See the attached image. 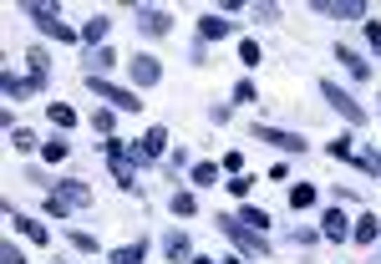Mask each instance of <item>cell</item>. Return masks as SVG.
<instances>
[{"instance_id":"obj_29","label":"cell","mask_w":381,"mask_h":264,"mask_svg":"<svg viewBox=\"0 0 381 264\" xmlns=\"http://www.w3.org/2000/svg\"><path fill=\"white\" fill-rule=\"evenodd\" d=\"M239 61L244 66H260L265 56H260V41H239Z\"/></svg>"},{"instance_id":"obj_3","label":"cell","mask_w":381,"mask_h":264,"mask_svg":"<svg viewBox=\"0 0 381 264\" xmlns=\"http://www.w3.org/2000/svg\"><path fill=\"white\" fill-rule=\"evenodd\" d=\"M26 15L36 20V31H41V36H56V41H76V36H81V31H72V26H61L56 6H46V0H31Z\"/></svg>"},{"instance_id":"obj_10","label":"cell","mask_w":381,"mask_h":264,"mask_svg":"<svg viewBox=\"0 0 381 264\" xmlns=\"http://www.w3.org/2000/svg\"><path fill=\"white\" fill-rule=\"evenodd\" d=\"M321 239H335V244H341V239H351V218H346L341 209H326V218H321Z\"/></svg>"},{"instance_id":"obj_23","label":"cell","mask_w":381,"mask_h":264,"mask_svg":"<svg viewBox=\"0 0 381 264\" xmlns=\"http://www.w3.org/2000/svg\"><path fill=\"white\" fill-rule=\"evenodd\" d=\"M239 224H249L254 234H265V229H269V213H265V209H239Z\"/></svg>"},{"instance_id":"obj_16","label":"cell","mask_w":381,"mask_h":264,"mask_svg":"<svg viewBox=\"0 0 381 264\" xmlns=\"http://www.w3.org/2000/svg\"><path fill=\"white\" fill-rule=\"evenodd\" d=\"M351 234H356V244H376V234H381V218H376V213H361Z\"/></svg>"},{"instance_id":"obj_39","label":"cell","mask_w":381,"mask_h":264,"mask_svg":"<svg viewBox=\"0 0 381 264\" xmlns=\"http://www.w3.org/2000/svg\"><path fill=\"white\" fill-rule=\"evenodd\" d=\"M234 102H254V81H239L234 86Z\"/></svg>"},{"instance_id":"obj_21","label":"cell","mask_w":381,"mask_h":264,"mask_svg":"<svg viewBox=\"0 0 381 264\" xmlns=\"http://www.w3.org/2000/svg\"><path fill=\"white\" fill-rule=\"evenodd\" d=\"M107 26H112L107 15H92L87 26H81V41H87V46H102V36H107Z\"/></svg>"},{"instance_id":"obj_36","label":"cell","mask_w":381,"mask_h":264,"mask_svg":"<svg viewBox=\"0 0 381 264\" xmlns=\"http://www.w3.org/2000/svg\"><path fill=\"white\" fill-rule=\"evenodd\" d=\"M92 127H97V132H107V138H112V107H102V112L92 117Z\"/></svg>"},{"instance_id":"obj_24","label":"cell","mask_w":381,"mask_h":264,"mask_svg":"<svg viewBox=\"0 0 381 264\" xmlns=\"http://www.w3.org/2000/svg\"><path fill=\"white\" fill-rule=\"evenodd\" d=\"M46 117H51L56 127H76V112H72L67 102H51V107H46Z\"/></svg>"},{"instance_id":"obj_4","label":"cell","mask_w":381,"mask_h":264,"mask_svg":"<svg viewBox=\"0 0 381 264\" xmlns=\"http://www.w3.org/2000/svg\"><path fill=\"white\" fill-rule=\"evenodd\" d=\"M321 97H326V102L335 107V112H341V117L351 122V127H361V122H366V107L356 102L351 92H341V81H330V77H326V81H321Z\"/></svg>"},{"instance_id":"obj_20","label":"cell","mask_w":381,"mask_h":264,"mask_svg":"<svg viewBox=\"0 0 381 264\" xmlns=\"http://www.w3.org/2000/svg\"><path fill=\"white\" fill-rule=\"evenodd\" d=\"M107 259H112V264H142V259H147V244H142V239H138V244H122V249H112Z\"/></svg>"},{"instance_id":"obj_37","label":"cell","mask_w":381,"mask_h":264,"mask_svg":"<svg viewBox=\"0 0 381 264\" xmlns=\"http://www.w3.org/2000/svg\"><path fill=\"white\" fill-rule=\"evenodd\" d=\"M0 264H26V254H20L15 244H0Z\"/></svg>"},{"instance_id":"obj_15","label":"cell","mask_w":381,"mask_h":264,"mask_svg":"<svg viewBox=\"0 0 381 264\" xmlns=\"http://www.w3.org/2000/svg\"><path fill=\"white\" fill-rule=\"evenodd\" d=\"M335 56H341V66H346V72H351V77H361V81L371 77V61H366L361 51H351V46H341V51H335Z\"/></svg>"},{"instance_id":"obj_9","label":"cell","mask_w":381,"mask_h":264,"mask_svg":"<svg viewBox=\"0 0 381 264\" xmlns=\"http://www.w3.org/2000/svg\"><path fill=\"white\" fill-rule=\"evenodd\" d=\"M224 36H234V20H224V15H199V41L208 46V41H224Z\"/></svg>"},{"instance_id":"obj_28","label":"cell","mask_w":381,"mask_h":264,"mask_svg":"<svg viewBox=\"0 0 381 264\" xmlns=\"http://www.w3.org/2000/svg\"><path fill=\"white\" fill-rule=\"evenodd\" d=\"M356 163H361V168L371 173V178H381V152H371V147H361V152H356Z\"/></svg>"},{"instance_id":"obj_14","label":"cell","mask_w":381,"mask_h":264,"mask_svg":"<svg viewBox=\"0 0 381 264\" xmlns=\"http://www.w3.org/2000/svg\"><path fill=\"white\" fill-rule=\"evenodd\" d=\"M163 254L173 259V264H178V259H194V249H188V234H183V229H173V234L163 239Z\"/></svg>"},{"instance_id":"obj_1","label":"cell","mask_w":381,"mask_h":264,"mask_svg":"<svg viewBox=\"0 0 381 264\" xmlns=\"http://www.w3.org/2000/svg\"><path fill=\"white\" fill-rule=\"evenodd\" d=\"M214 224H219V234L229 239V244H234L244 259H265L269 254V244H265V234H254L249 224H239V218H229V213H219L214 218Z\"/></svg>"},{"instance_id":"obj_25","label":"cell","mask_w":381,"mask_h":264,"mask_svg":"<svg viewBox=\"0 0 381 264\" xmlns=\"http://www.w3.org/2000/svg\"><path fill=\"white\" fill-rule=\"evenodd\" d=\"M194 183L199 188H214L219 183V163H194Z\"/></svg>"},{"instance_id":"obj_5","label":"cell","mask_w":381,"mask_h":264,"mask_svg":"<svg viewBox=\"0 0 381 264\" xmlns=\"http://www.w3.org/2000/svg\"><path fill=\"white\" fill-rule=\"evenodd\" d=\"M254 138H260V143H269V147H280V152H305L310 143L300 138V132H285V127H254Z\"/></svg>"},{"instance_id":"obj_26","label":"cell","mask_w":381,"mask_h":264,"mask_svg":"<svg viewBox=\"0 0 381 264\" xmlns=\"http://www.w3.org/2000/svg\"><path fill=\"white\" fill-rule=\"evenodd\" d=\"M315 204V183H295L290 188V209H310Z\"/></svg>"},{"instance_id":"obj_7","label":"cell","mask_w":381,"mask_h":264,"mask_svg":"<svg viewBox=\"0 0 381 264\" xmlns=\"http://www.w3.org/2000/svg\"><path fill=\"white\" fill-rule=\"evenodd\" d=\"M315 11L330 20H366V0H315Z\"/></svg>"},{"instance_id":"obj_33","label":"cell","mask_w":381,"mask_h":264,"mask_svg":"<svg viewBox=\"0 0 381 264\" xmlns=\"http://www.w3.org/2000/svg\"><path fill=\"white\" fill-rule=\"evenodd\" d=\"M326 152H330V158H335V163H346V158H351V138H335V143H330Z\"/></svg>"},{"instance_id":"obj_6","label":"cell","mask_w":381,"mask_h":264,"mask_svg":"<svg viewBox=\"0 0 381 264\" xmlns=\"http://www.w3.org/2000/svg\"><path fill=\"white\" fill-rule=\"evenodd\" d=\"M127 77H133V92H142V86L163 81V66H158V56H133L127 61Z\"/></svg>"},{"instance_id":"obj_32","label":"cell","mask_w":381,"mask_h":264,"mask_svg":"<svg viewBox=\"0 0 381 264\" xmlns=\"http://www.w3.org/2000/svg\"><path fill=\"white\" fill-rule=\"evenodd\" d=\"M11 143H15V152H31V147H36V132H26V127H15V132H11Z\"/></svg>"},{"instance_id":"obj_38","label":"cell","mask_w":381,"mask_h":264,"mask_svg":"<svg viewBox=\"0 0 381 264\" xmlns=\"http://www.w3.org/2000/svg\"><path fill=\"white\" fill-rule=\"evenodd\" d=\"M366 46L381 51V20H366Z\"/></svg>"},{"instance_id":"obj_40","label":"cell","mask_w":381,"mask_h":264,"mask_svg":"<svg viewBox=\"0 0 381 264\" xmlns=\"http://www.w3.org/2000/svg\"><path fill=\"white\" fill-rule=\"evenodd\" d=\"M188 264H214V259H203V254H194V259H188Z\"/></svg>"},{"instance_id":"obj_22","label":"cell","mask_w":381,"mask_h":264,"mask_svg":"<svg viewBox=\"0 0 381 264\" xmlns=\"http://www.w3.org/2000/svg\"><path fill=\"white\" fill-rule=\"evenodd\" d=\"M112 178H117L122 193H138V173H133V163H122V158H117V163H112Z\"/></svg>"},{"instance_id":"obj_8","label":"cell","mask_w":381,"mask_h":264,"mask_svg":"<svg viewBox=\"0 0 381 264\" xmlns=\"http://www.w3.org/2000/svg\"><path fill=\"white\" fill-rule=\"evenodd\" d=\"M138 31H147V36H168V31H173V15L158 11V6H138Z\"/></svg>"},{"instance_id":"obj_12","label":"cell","mask_w":381,"mask_h":264,"mask_svg":"<svg viewBox=\"0 0 381 264\" xmlns=\"http://www.w3.org/2000/svg\"><path fill=\"white\" fill-rule=\"evenodd\" d=\"M6 218H11V224H15L20 234L31 239V244H46V239H51V234H46V224H36V218H26V213H15L11 204H6Z\"/></svg>"},{"instance_id":"obj_30","label":"cell","mask_w":381,"mask_h":264,"mask_svg":"<svg viewBox=\"0 0 381 264\" xmlns=\"http://www.w3.org/2000/svg\"><path fill=\"white\" fill-rule=\"evenodd\" d=\"M194 209H199V198H194V193H173V213H178V218H188Z\"/></svg>"},{"instance_id":"obj_17","label":"cell","mask_w":381,"mask_h":264,"mask_svg":"<svg viewBox=\"0 0 381 264\" xmlns=\"http://www.w3.org/2000/svg\"><path fill=\"white\" fill-rule=\"evenodd\" d=\"M0 86H6V97H11V102H26V97H36V86H31V81H20L15 72H6V77H0Z\"/></svg>"},{"instance_id":"obj_2","label":"cell","mask_w":381,"mask_h":264,"mask_svg":"<svg viewBox=\"0 0 381 264\" xmlns=\"http://www.w3.org/2000/svg\"><path fill=\"white\" fill-rule=\"evenodd\" d=\"M87 86H92V97H97V102H107V107H112V112H138V107H142L138 92H127V86H112L107 77H87Z\"/></svg>"},{"instance_id":"obj_35","label":"cell","mask_w":381,"mask_h":264,"mask_svg":"<svg viewBox=\"0 0 381 264\" xmlns=\"http://www.w3.org/2000/svg\"><path fill=\"white\" fill-rule=\"evenodd\" d=\"M249 183H254V178H244V173H234V178H229L224 188H229V193H234V198H244V193H249Z\"/></svg>"},{"instance_id":"obj_41","label":"cell","mask_w":381,"mask_h":264,"mask_svg":"<svg viewBox=\"0 0 381 264\" xmlns=\"http://www.w3.org/2000/svg\"><path fill=\"white\" fill-rule=\"evenodd\" d=\"M224 264H239V259H224Z\"/></svg>"},{"instance_id":"obj_27","label":"cell","mask_w":381,"mask_h":264,"mask_svg":"<svg viewBox=\"0 0 381 264\" xmlns=\"http://www.w3.org/2000/svg\"><path fill=\"white\" fill-rule=\"evenodd\" d=\"M41 152H46V163H61V158L72 152V143H67V138H51V143H41Z\"/></svg>"},{"instance_id":"obj_34","label":"cell","mask_w":381,"mask_h":264,"mask_svg":"<svg viewBox=\"0 0 381 264\" xmlns=\"http://www.w3.org/2000/svg\"><path fill=\"white\" fill-rule=\"evenodd\" d=\"M67 239H72V244H76L81 254H92V249H97V239H92V234H81V229H72Z\"/></svg>"},{"instance_id":"obj_31","label":"cell","mask_w":381,"mask_h":264,"mask_svg":"<svg viewBox=\"0 0 381 264\" xmlns=\"http://www.w3.org/2000/svg\"><path fill=\"white\" fill-rule=\"evenodd\" d=\"M46 213L56 218V224H61V218H67L72 213V204H67V198H56V193H46Z\"/></svg>"},{"instance_id":"obj_13","label":"cell","mask_w":381,"mask_h":264,"mask_svg":"<svg viewBox=\"0 0 381 264\" xmlns=\"http://www.w3.org/2000/svg\"><path fill=\"white\" fill-rule=\"evenodd\" d=\"M26 61H31V86H36V92H46V77H51L46 51H41V46H31V51H26Z\"/></svg>"},{"instance_id":"obj_19","label":"cell","mask_w":381,"mask_h":264,"mask_svg":"<svg viewBox=\"0 0 381 264\" xmlns=\"http://www.w3.org/2000/svg\"><path fill=\"white\" fill-rule=\"evenodd\" d=\"M138 147L147 152V158H163V147H168V132H163V127H147V132H142V143H138Z\"/></svg>"},{"instance_id":"obj_18","label":"cell","mask_w":381,"mask_h":264,"mask_svg":"<svg viewBox=\"0 0 381 264\" xmlns=\"http://www.w3.org/2000/svg\"><path fill=\"white\" fill-rule=\"evenodd\" d=\"M107 66H117V51H112V46H97V51L87 56V77H102Z\"/></svg>"},{"instance_id":"obj_11","label":"cell","mask_w":381,"mask_h":264,"mask_svg":"<svg viewBox=\"0 0 381 264\" xmlns=\"http://www.w3.org/2000/svg\"><path fill=\"white\" fill-rule=\"evenodd\" d=\"M56 198H67L72 209H87V204H92V188L81 183V178H61V183H56Z\"/></svg>"}]
</instances>
